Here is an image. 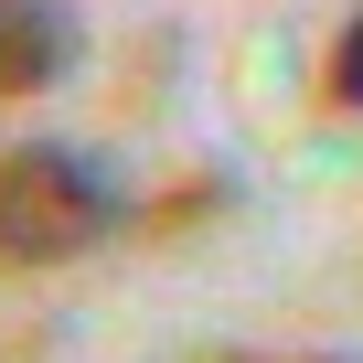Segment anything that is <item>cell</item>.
<instances>
[{
	"label": "cell",
	"instance_id": "cell-1",
	"mask_svg": "<svg viewBox=\"0 0 363 363\" xmlns=\"http://www.w3.org/2000/svg\"><path fill=\"white\" fill-rule=\"evenodd\" d=\"M128 193L118 171L75 139H22L0 150V267H65V257H96L118 235Z\"/></svg>",
	"mask_w": 363,
	"mask_h": 363
},
{
	"label": "cell",
	"instance_id": "cell-2",
	"mask_svg": "<svg viewBox=\"0 0 363 363\" xmlns=\"http://www.w3.org/2000/svg\"><path fill=\"white\" fill-rule=\"evenodd\" d=\"M75 54H86L75 0H0V96H43V86H65Z\"/></svg>",
	"mask_w": 363,
	"mask_h": 363
},
{
	"label": "cell",
	"instance_id": "cell-3",
	"mask_svg": "<svg viewBox=\"0 0 363 363\" xmlns=\"http://www.w3.org/2000/svg\"><path fill=\"white\" fill-rule=\"evenodd\" d=\"M331 107H363V11H352L342 43H331Z\"/></svg>",
	"mask_w": 363,
	"mask_h": 363
}]
</instances>
